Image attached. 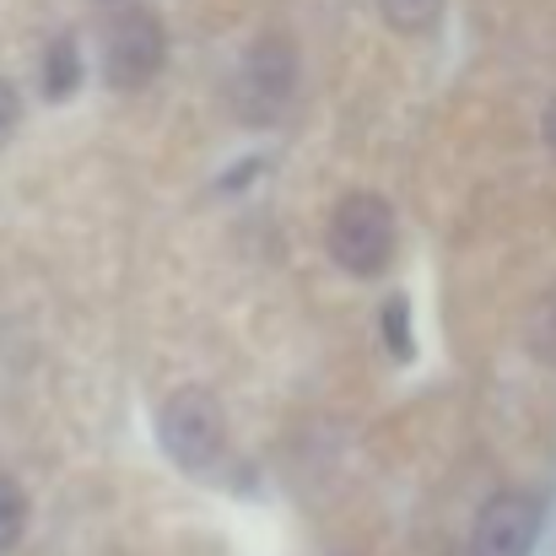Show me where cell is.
Segmentation results:
<instances>
[{"label": "cell", "instance_id": "6da1fadb", "mask_svg": "<svg viewBox=\"0 0 556 556\" xmlns=\"http://www.w3.org/2000/svg\"><path fill=\"white\" fill-rule=\"evenodd\" d=\"M292 87H298V54L287 38L270 33L243 54V65L232 76V109L243 125H270L292 103Z\"/></svg>", "mask_w": 556, "mask_h": 556}, {"label": "cell", "instance_id": "7a4b0ae2", "mask_svg": "<svg viewBox=\"0 0 556 556\" xmlns=\"http://www.w3.org/2000/svg\"><path fill=\"white\" fill-rule=\"evenodd\" d=\"M163 54H168V38H163V22L147 11V5H125L109 27H103V81L114 92H136L147 87L157 71H163Z\"/></svg>", "mask_w": 556, "mask_h": 556}, {"label": "cell", "instance_id": "3957f363", "mask_svg": "<svg viewBox=\"0 0 556 556\" xmlns=\"http://www.w3.org/2000/svg\"><path fill=\"white\" fill-rule=\"evenodd\" d=\"M394 249V211L378 194H346L330 211V260L352 276H378Z\"/></svg>", "mask_w": 556, "mask_h": 556}, {"label": "cell", "instance_id": "277c9868", "mask_svg": "<svg viewBox=\"0 0 556 556\" xmlns=\"http://www.w3.org/2000/svg\"><path fill=\"white\" fill-rule=\"evenodd\" d=\"M157 443L174 465L185 470H205L222 454V410L205 389H179L163 400L157 410Z\"/></svg>", "mask_w": 556, "mask_h": 556}, {"label": "cell", "instance_id": "5b68a950", "mask_svg": "<svg viewBox=\"0 0 556 556\" xmlns=\"http://www.w3.org/2000/svg\"><path fill=\"white\" fill-rule=\"evenodd\" d=\"M535 535H541V503L525 492H497L476 519L470 556H530Z\"/></svg>", "mask_w": 556, "mask_h": 556}, {"label": "cell", "instance_id": "8992f818", "mask_svg": "<svg viewBox=\"0 0 556 556\" xmlns=\"http://www.w3.org/2000/svg\"><path fill=\"white\" fill-rule=\"evenodd\" d=\"M81 81V54H76V38H54L49 60H43V92L49 98H71Z\"/></svg>", "mask_w": 556, "mask_h": 556}, {"label": "cell", "instance_id": "52a82bcc", "mask_svg": "<svg viewBox=\"0 0 556 556\" xmlns=\"http://www.w3.org/2000/svg\"><path fill=\"white\" fill-rule=\"evenodd\" d=\"M22 530H27V497H22L16 481L0 476V556L22 541Z\"/></svg>", "mask_w": 556, "mask_h": 556}, {"label": "cell", "instance_id": "ba28073f", "mask_svg": "<svg viewBox=\"0 0 556 556\" xmlns=\"http://www.w3.org/2000/svg\"><path fill=\"white\" fill-rule=\"evenodd\" d=\"M378 5H383V22L400 27V33H421L443 11V0H378Z\"/></svg>", "mask_w": 556, "mask_h": 556}, {"label": "cell", "instance_id": "9c48e42d", "mask_svg": "<svg viewBox=\"0 0 556 556\" xmlns=\"http://www.w3.org/2000/svg\"><path fill=\"white\" fill-rule=\"evenodd\" d=\"M383 336H389V346L400 341V357H410V336H405V303H389V308H383Z\"/></svg>", "mask_w": 556, "mask_h": 556}, {"label": "cell", "instance_id": "30bf717a", "mask_svg": "<svg viewBox=\"0 0 556 556\" xmlns=\"http://www.w3.org/2000/svg\"><path fill=\"white\" fill-rule=\"evenodd\" d=\"M16 114H22V98H16V87H11V81H0V141L16 130Z\"/></svg>", "mask_w": 556, "mask_h": 556}, {"label": "cell", "instance_id": "8fae6325", "mask_svg": "<svg viewBox=\"0 0 556 556\" xmlns=\"http://www.w3.org/2000/svg\"><path fill=\"white\" fill-rule=\"evenodd\" d=\"M546 141H552V152H556V103H552V114H546Z\"/></svg>", "mask_w": 556, "mask_h": 556}, {"label": "cell", "instance_id": "7c38bea8", "mask_svg": "<svg viewBox=\"0 0 556 556\" xmlns=\"http://www.w3.org/2000/svg\"><path fill=\"white\" fill-rule=\"evenodd\" d=\"M459 556H470V552H459Z\"/></svg>", "mask_w": 556, "mask_h": 556}]
</instances>
